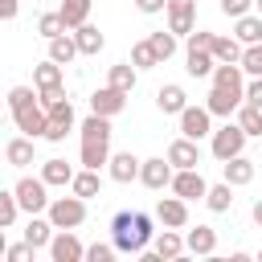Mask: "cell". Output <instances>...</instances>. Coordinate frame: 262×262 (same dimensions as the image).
I'll return each instance as SVG.
<instances>
[{"label":"cell","mask_w":262,"mask_h":262,"mask_svg":"<svg viewBox=\"0 0 262 262\" xmlns=\"http://www.w3.org/2000/svg\"><path fill=\"white\" fill-rule=\"evenodd\" d=\"M8 111H12L16 131H25V135H33V139H45L49 111L41 106V94H33V86H12V90H8Z\"/></svg>","instance_id":"1"},{"label":"cell","mask_w":262,"mask_h":262,"mask_svg":"<svg viewBox=\"0 0 262 262\" xmlns=\"http://www.w3.org/2000/svg\"><path fill=\"white\" fill-rule=\"evenodd\" d=\"M111 237H115L119 254H143L147 242L156 237V229H151V217H147V213L119 209V213L111 217Z\"/></svg>","instance_id":"2"},{"label":"cell","mask_w":262,"mask_h":262,"mask_svg":"<svg viewBox=\"0 0 262 262\" xmlns=\"http://www.w3.org/2000/svg\"><path fill=\"white\" fill-rule=\"evenodd\" d=\"M78 131H82V168H102L111 160V119L90 111V119Z\"/></svg>","instance_id":"3"},{"label":"cell","mask_w":262,"mask_h":262,"mask_svg":"<svg viewBox=\"0 0 262 262\" xmlns=\"http://www.w3.org/2000/svg\"><path fill=\"white\" fill-rule=\"evenodd\" d=\"M45 217L57 225V229H78L82 221H86V196H53L49 201V209H45Z\"/></svg>","instance_id":"4"},{"label":"cell","mask_w":262,"mask_h":262,"mask_svg":"<svg viewBox=\"0 0 262 262\" xmlns=\"http://www.w3.org/2000/svg\"><path fill=\"white\" fill-rule=\"evenodd\" d=\"M246 127L242 123H225V127H217L213 135H209V151L225 164V160H233V156H242V147H246Z\"/></svg>","instance_id":"5"},{"label":"cell","mask_w":262,"mask_h":262,"mask_svg":"<svg viewBox=\"0 0 262 262\" xmlns=\"http://www.w3.org/2000/svg\"><path fill=\"white\" fill-rule=\"evenodd\" d=\"M45 188H49V184H45V176H25V180H16V188H12V192H16L20 209L33 217V213H45V209H49Z\"/></svg>","instance_id":"6"},{"label":"cell","mask_w":262,"mask_h":262,"mask_svg":"<svg viewBox=\"0 0 262 262\" xmlns=\"http://www.w3.org/2000/svg\"><path fill=\"white\" fill-rule=\"evenodd\" d=\"M172 176H176V164H172L168 156L143 160V168H139V180H143L151 192H164V188H172Z\"/></svg>","instance_id":"7"},{"label":"cell","mask_w":262,"mask_h":262,"mask_svg":"<svg viewBox=\"0 0 262 262\" xmlns=\"http://www.w3.org/2000/svg\"><path fill=\"white\" fill-rule=\"evenodd\" d=\"M176 119H180V135H188V139L213 135V111L209 106H184Z\"/></svg>","instance_id":"8"},{"label":"cell","mask_w":262,"mask_h":262,"mask_svg":"<svg viewBox=\"0 0 262 262\" xmlns=\"http://www.w3.org/2000/svg\"><path fill=\"white\" fill-rule=\"evenodd\" d=\"M172 192L184 196V201H205L209 184H205L201 168H176V176H172Z\"/></svg>","instance_id":"9"},{"label":"cell","mask_w":262,"mask_h":262,"mask_svg":"<svg viewBox=\"0 0 262 262\" xmlns=\"http://www.w3.org/2000/svg\"><path fill=\"white\" fill-rule=\"evenodd\" d=\"M49 258H53V262H82V258H86V246L78 242L74 229H57L53 242H49Z\"/></svg>","instance_id":"10"},{"label":"cell","mask_w":262,"mask_h":262,"mask_svg":"<svg viewBox=\"0 0 262 262\" xmlns=\"http://www.w3.org/2000/svg\"><path fill=\"white\" fill-rule=\"evenodd\" d=\"M156 221L160 225H172V229H184L188 225V201L176 196V192L172 196H160L156 201Z\"/></svg>","instance_id":"11"},{"label":"cell","mask_w":262,"mask_h":262,"mask_svg":"<svg viewBox=\"0 0 262 262\" xmlns=\"http://www.w3.org/2000/svg\"><path fill=\"white\" fill-rule=\"evenodd\" d=\"M168 29L176 37H188L196 29V0H168Z\"/></svg>","instance_id":"12"},{"label":"cell","mask_w":262,"mask_h":262,"mask_svg":"<svg viewBox=\"0 0 262 262\" xmlns=\"http://www.w3.org/2000/svg\"><path fill=\"white\" fill-rule=\"evenodd\" d=\"M123 106H127V90H119V86H111V82H106L102 90H94V94H90V111H94V115L115 119Z\"/></svg>","instance_id":"13"},{"label":"cell","mask_w":262,"mask_h":262,"mask_svg":"<svg viewBox=\"0 0 262 262\" xmlns=\"http://www.w3.org/2000/svg\"><path fill=\"white\" fill-rule=\"evenodd\" d=\"M70 131H74V106H70V98H61L57 106H49V127H45V139H49V143H61Z\"/></svg>","instance_id":"14"},{"label":"cell","mask_w":262,"mask_h":262,"mask_svg":"<svg viewBox=\"0 0 262 262\" xmlns=\"http://www.w3.org/2000/svg\"><path fill=\"white\" fill-rule=\"evenodd\" d=\"M139 168H143V160H139L135 151H115V156L106 160V172H111L115 184H131V180H139Z\"/></svg>","instance_id":"15"},{"label":"cell","mask_w":262,"mask_h":262,"mask_svg":"<svg viewBox=\"0 0 262 262\" xmlns=\"http://www.w3.org/2000/svg\"><path fill=\"white\" fill-rule=\"evenodd\" d=\"M168 160H172L176 168H196V164H201V139H188V135L172 139V143H168Z\"/></svg>","instance_id":"16"},{"label":"cell","mask_w":262,"mask_h":262,"mask_svg":"<svg viewBox=\"0 0 262 262\" xmlns=\"http://www.w3.org/2000/svg\"><path fill=\"white\" fill-rule=\"evenodd\" d=\"M53 233H57V225H53L49 217H41V213H33V217H29V225H25V242H29L33 250H49Z\"/></svg>","instance_id":"17"},{"label":"cell","mask_w":262,"mask_h":262,"mask_svg":"<svg viewBox=\"0 0 262 262\" xmlns=\"http://www.w3.org/2000/svg\"><path fill=\"white\" fill-rule=\"evenodd\" d=\"M184 246H188V254H196V258H213V250H217V229H213V225H196V229L184 233Z\"/></svg>","instance_id":"18"},{"label":"cell","mask_w":262,"mask_h":262,"mask_svg":"<svg viewBox=\"0 0 262 262\" xmlns=\"http://www.w3.org/2000/svg\"><path fill=\"white\" fill-rule=\"evenodd\" d=\"M242 102H246V94H233V90H221V86H213L209 98H205V106H209L213 115H221V119H229Z\"/></svg>","instance_id":"19"},{"label":"cell","mask_w":262,"mask_h":262,"mask_svg":"<svg viewBox=\"0 0 262 262\" xmlns=\"http://www.w3.org/2000/svg\"><path fill=\"white\" fill-rule=\"evenodd\" d=\"M184 70L192 78H213V70H217L213 49H184Z\"/></svg>","instance_id":"20"},{"label":"cell","mask_w":262,"mask_h":262,"mask_svg":"<svg viewBox=\"0 0 262 262\" xmlns=\"http://www.w3.org/2000/svg\"><path fill=\"white\" fill-rule=\"evenodd\" d=\"M156 106H160L164 115H180V111L188 106V94H184V86H176V82L160 86V90H156Z\"/></svg>","instance_id":"21"},{"label":"cell","mask_w":262,"mask_h":262,"mask_svg":"<svg viewBox=\"0 0 262 262\" xmlns=\"http://www.w3.org/2000/svg\"><path fill=\"white\" fill-rule=\"evenodd\" d=\"M254 172H258V168H254V160H246V156H233V160L221 164V180H229L233 188H237V184H250Z\"/></svg>","instance_id":"22"},{"label":"cell","mask_w":262,"mask_h":262,"mask_svg":"<svg viewBox=\"0 0 262 262\" xmlns=\"http://www.w3.org/2000/svg\"><path fill=\"white\" fill-rule=\"evenodd\" d=\"M156 254L172 262V258H180V254H188V246H184V237H180V233H176L172 225H164V229L156 233Z\"/></svg>","instance_id":"23"},{"label":"cell","mask_w":262,"mask_h":262,"mask_svg":"<svg viewBox=\"0 0 262 262\" xmlns=\"http://www.w3.org/2000/svg\"><path fill=\"white\" fill-rule=\"evenodd\" d=\"M74 37H78V49H82V57H98V53H102V45H106V37H102V33H98L90 20H86L82 29H74Z\"/></svg>","instance_id":"24"},{"label":"cell","mask_w":262,"mask_h":262,"mask_svg":"<svg viewBox=\"0 0 262 262\" xmlns=\"http://www.w3.org/2000/svg\"><path fill=\"white\" fill-rule=\"evenodd\" d=\"M78 53H82V49H78V37H74V33H61V37L49 41V57H53L57 66H70Z\"/></svg>","instance_id":"25"},{"label":"cell","mask_w":262,"mask_h":262,"mask_svg":"<svg viewBox=\"0 0 262 262\" xmlns=\"http://www.w3.org/2000/svg\"><path fill=\"white\" fill-rule=\"evenodd\" d=\"M70 188L78 192V196H98L102 192V176H98V168H82V172H74V180H70Z\"/></svg>","instance_id":"26"},{"label":"cell","mask_w":262,"mask_h":262,"mask_svg":"<svg viewBox=\"0 0 262 262\" xmlns=\"http://www.w3.org/2000/svg\"><path fill=\"white\" fill-rule=\"evenodd\" d=\"M233 37H237L242 45H258V41H262V16H254V12L237 16V20H233Z\"/></svg>","instance_id":"27"},{"label":"cell","mask_w":262,"mask_h":262,"mask_svg":"<svg viewBox=\"0 0 262 262\" xmlns=\"http://www.w3.org/2000/svg\"><path fill=\"white\" fill-rule=\"evenodd\" d=\"M4 160H8L12 168H25V164H33V135L8 139V147H4Z\"/></svg>","instance_id":"28"},{"label":"cell","mask_w":262,"mask_h":262,"mask_svg":"<svg viewBox=\"0 0 262 262\" xmlns=\"http://www.w3.org/2000/svg\"><path fill=\"white\" fill-rule=\"evenodd\" d=\"M205 205H209L213 213H229V205H233V184H229V180H221V184H209V192H205Z\"/></svg>","instance_id":"29"},{"label":"cell","mask_w":262,"mask_h":262,"mask_svg":"<svg viewBox=\"0 0 262 262\" xmlns=\"http://www.w3.org/2000/svg\"><path fill=\"white\" fill-rule=\"evenodd\" d=\"M90 4H94V0H61V8H57V12L66 16V25H70V29H82V25L90 20Z\"/></svg>","instance_id":"30"},{"label":"cell","mask_w":262,"mask_h":262,"mask_svg":"<svg viewBox=\"0 0 262 262\" xmlns=\"http://www.w3.org/2000/svg\"><path fill=\"white\" fill-rule=\"evenodd\" d=\"M135 82H139V66L135 61H119V66H111V86H119V90H135Z\"/></svg>","instance_id":"31"},{"label":"cell","mask_w":262,"mask_h":262,"mask_svg":"<svg viewBox=\"0 0 262 262\" xmlns=\"http://www.w3.org/2000/svg\"><path fill=\"white\" fill-rule=\"evenodd\" d=\"M41 176H45V184H70L74 180V164H66V160H45L41 164Z\"/></svg>","instance_id":"32"},{"label":"cell","mask_w":262,"mask_h":262,"mask_svg":"<svg viewBox=\"0 0 262 262\" xmlns=\"http://www.w3.org/2000/svg\"><path fill=\"white\" fill-rule=\"evenodd\" d=\"M242 53H246V49H242V41H237L233 33H229V37H213V57H217V61H242Z\"/></svg>","instance_id":"33"},{"label":"cell","mask_w":262,"mask_h":262,"mask_svg":"<svg viewBox=\"0 0 262 262\" xmlns=\"http://www.w3.org/2000/svg\"><path fill=\"white\" fill-rule=\"evenodd\" d=\"M37 33H41L45 41H53V37L70 33V25H66V16H61V12H45V16H37Z\"/></svg>","instance_id":"34"},{"label":"cell","mask_w":262,"mask_h":262,"mask_svg":"<svg viewBox=\"0 0 262 262\" xmlns=\"http://www.w3.org/2000/svg\"><path fill=\"white\" fill-rule=\"evenodd\" d=\"M33 82H37V90H45V86H61V66L49 57V61H41L37 70H33Z\"/></svg>","instance_id":"35"},{"label":"cell","mask_w":262,"mask_h":262,"mask_svg":"<svg viewBox=\"0 0 262 262\" xmlns=\"http://www.w3.org/2000/svg\"><path fill=\"white\" fill-rule=\"evenodd\" d=\"M237 123L246 127V135H262V106L242 102V106H237Z\"/></svg>","instance_id":"36"},{"label":"cell","mask_w":262,"mask_h":262,"mask_svg":"<svg viewBox=\"0 0 262 262\" xmlns=\"http://www.w3.org/2000/svg\"><path fill=\"white\" fill-rule=\"evenodd\" d=\"M131 61H135L139 70H151V66H164V61H160V53L151 49V41H139V45H131Z\"/></svg>","instance_id":"37"},{"label":"cell","mask_w":262,"mask_h":262,"mask_svg":"<svg viewBox=\"0 0 262 262\" xmlns=\"http://www.w3.org/2000/svg\"><path fill=\"white\" fill-rule=\"evenodd\" d=\"M147 41H151V49H156V53H160V61H168V57H172V53H176V33H172V29H168V33H164V29H160V33H151V37H147Z\"/></svg>","instance_id":"38"},{"label":"cell","mask_w":262,"mask_h":262,"mask_svg":"<svg viewBox=\"0 0 262 262\" xmlns=\"http://www.w3.org/2000/svg\"><path fill=\"white\" fill-rule=\"evenodd\" d=\"M242 70H246L250 78H262V41H258V45H246V53H242Z\"/></svg>","instance_id":"39"},{"label":"cell","mask_w":262,"mask_h":262,"mask_svg":"<svg viewBox=\"0 0 262 262\" xmlns=\"http://www.w3.org/2000/svg\"><path fill=\"white\" fill-rule=\"evenodd\" d=\"M16 213H20V201H16V192H0V225H4V229L16 221Z\"/></svg>","instance_id":"40"},{"label":"cell","mask_w":262,"mask_h":262,"mask_svg":"<svg viewBox=\"0 0 262 262\" xmlns=\"http://www.w3.org/2000/svg\"><path fill=\"white\" fill-rule=\"evenodd\" d=\"M119 254V246H106V242H94V246H86V262H111Z\"/></svg>","instance_id":"41"},{"label":"cell","mask_w":262,"mask_h":262,"mask_svg":"<svg viewBox=\"0 0 262 262\" xmlns=\"http://www.w3.org/2000/svg\"><path fill=\"white\" fill-rule=\"evenodd\" d=\"M213 37L217 33H209V29H192L188 33V49H213Z\"/></svg>","instance_id":"42"},{"label":"cell","mask_w":262,"mask_h":262,"mask_svg":"<svg viewBox=\"0 0 262 262\" xmlns=\"http://www.w3.org/2000/svg\"><path fill=\"white\" fill-rule=\"evenodd\" d=\"M250 8H254V0H221V12H225V16H233V20H237V16H246Z\"/></svg>","instance_id":"43"},{"label":"cell","mask_w":262,"mask_h":262,"mask_svg":"<svg viewBox=\"0 0 262 262\" xmlns=\"http://www.w3.org/2000/svg\"><path fill=\"white\" fill-rule=\"evenodd\" d=\"M37 94H41V106L49 111V106H57V102L66 98V86H45V90H37Z\"/></svg>","instance_id":"44"},{"label":"cell","mask_w":262,"mask_h":262,"mask_svg":"<svg viewBox=\"0 0 262 262\" xmlns=\"http://www.w3.org/2000/svg\"><path fill=\"white\" fill-rule=\"evenodd\" d=\"M4 254H8V262H33V246H29V242H20V246H8Z\"/></svg>","instance_id":"45"},{"label":"cell","mask_w":262,"mask_h":262,"mask_svg":"<svg viewBox=\"0 0 262 262\" xmlns=\"http://www.w3.org/2000/svg\"><path fill=\"white\" fill-rule=\"evenodd\" d=\"M246 102L262 106V78H250V82H246Z\"/></svg>","instance_id":"46"},{"label":"cell","mask_w":262,"mask_h":262,"mask_svg":"<svg viewBox=\"0 0 262 262\" xmlns=\"http://www.w3.org/2000/svg\"><path fill=\"white\" fill-rule=\"evenodd\" d=\"M135 8L151 16V12H160V8H168V0H135Z\"/></svg>","instance_id":"47"},{"label":"cell","mask_w":262,"mask_h":262,"mask_svg":"<svg viewBox=\"0 0 262 262\" xmlns=\"http://www.w3.org/2000/svg\"><path fill=\"white\" fill-rule=\"evenodd\" d=\"M0 16L12 20V16H16V0H0Z\"/></svg>","instance_id":"48"},{"label":"cell","mask_w":262,"mask_h":262,"mask_svg":"<svg viewBox=\"0 0 262 262\" xmlns=\"http://www.w3.org/2000/svg\"><path fill=\"white\" fill-rule=\"evenodd\" d=\"M250 217H254V225H258V229H262V196H258V201H254V209H250Z\"/></svg>","instance_id":"49"},{"label":"cell","mask_w":262,"mask_h":262,"mask_svg":"<svg viewBox=\"0 0 262 262\" xmlns=\"http://www.w3.org/2000/svg\"><path fill=\"white\" fill-rule=\"evenodd\" d=\"M254 8H258V16H262V0H254Z\"/></svg>","instance_id":"50"},{"label":"cell","mask_w":262,"mask_h":262,"mask_svg":"<svg viewBox=\"0 0 262 262\" xmlns=\"http://www.w3.org/2000/svg\"><path fill=\"white\" fill-rule=\"evenodd\" d=\"M258 258H262V250H258Z\"/></svg>","instance_id":"51"}]
</instances>
